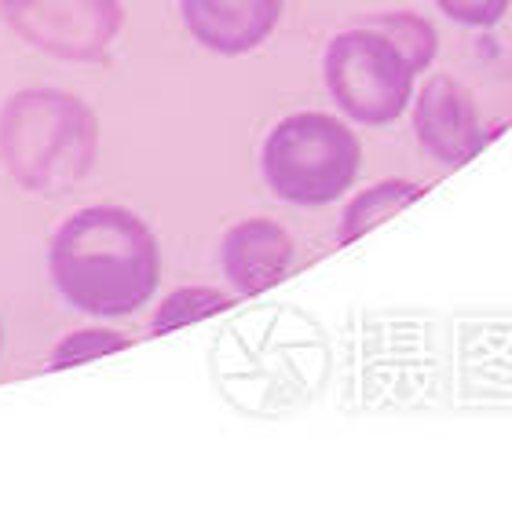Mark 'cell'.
Returning <instances> with one entry per match:
<instances>
[{
  "label": "cell",
  "instance_id": "6da1fadb",
  "mask_svg": "<svg viewBox=\"0 0 512 512\" xmlns=\"http://www.w3.org/2000/svg\"><path fill=\"white\" fill-rule=\"evenodd\" d=\"M48 271L70 308L96 319H125L158 289V238L136 213L92 205L55 231Z\"/></svg>",
  "mask_w": 512,
  "mask_h": 512
},
{
  "label": "cell",
  "instance_id": "7a4b0ae2",
  "mask_svg": "<svg viewBox=\"0 0 512 512\" xmlns=\"http://www.w3.org/2000/svg\"><path fill=\"white\" fill-rule=\"evenodd\" d=\"M99 154L96 114L70 92L26 88L0 107V161L26 191H66L92 172Z\"/></svg>",
  "mask_w": 512,
  "mask_h": 512
},
{
  "label": "cell",
  "instance_id": "3957f363",
  "mask_svg": "<svg viewBox=\"0 0 512 512\" xmlns=\"http://www.w3.org/2000/svg\"><path fill=\"white\" fill-rule=\"evenodd\" d=\"M363 147L344 121L304 110L278 121L264 139L260 169L267 187L289 205H330L359 176Z\"/></svg>",
  "mask_w": 512,
  "mask_h": 512
},
{
  "label": "cell",
  "instance_id": "277c9868",
  "mask_svg": "<svg viewBox=\"0 0 512 512\" xmlns=\"http://www.w3.org/2000/svg\"><path fill=\"white\" fill-rule=\"evenodd\" d=\"M322 74L333 103L363 125H388L410 107L414 66L374 26L337 33L326 48Z\"/></svg>",
  "mask_w": 512,
  "mask_h": 512
},
{
  "label": "cell",
  "instance_id": "5b68a950",
  "mask_svg": "<svg viewBox=\"0 0 512 512\" xmlns=\"http://www.w3.org/2000/svg\"><path fill=\"white\" fill-rule=\"evenodd\" d=\"M15 37L63 63H103L125 26L121 0H0Z\"/></svg>",
  "mask_w": 512,
  "mask_h": 512
},
{
  "label": "cell",
  "instance_id": "8992f818",
  "mask_svg": "<svg viewBox=\"0 0 512 512\" xmlns=\"http://www.w3.org/2000/svg\"><path fill=\"white\" fill-rule=\"evenodd\" d=\"M414 132L421 147L443 165H465L483 147V128L476 99L454 77H432L414 110Z\"/></svg>",
  "mask_w": 512,
  "mask_h": 512
},
{
  "label": "cell",
  "instance_id": "52a82bcc",
  "mask_svg": "<svg viewBox=\"0 0 512 512\" xmlns=\"http://www.w3.org/2000/svg\"><path fill=\"white\" fill-rule=\"evenodd\" d=\"M180 11L202 48L246 55L271 37L282 19V0H180Z\"/></svg>",
  "mask_w": 512,
  "mask_h": 512
},
{
  "label": "cell",
  "instance_id": "ba28073f",
  "mask_svg": "<svg viewBox=\"0 0 512 512\" xmlns=\"http://www.w3.org/2000/svg\"><path fill=\"white\" fill-rule=\"evenodd\" d=\"M224 275L238 293H264L278 286L293 267V238L275 224V220H246L231 227L220 246Z\"/></svg>",
  "mask_w": 512,
  "mask_h": 512
},
{
  "label": "cell",
  "instance_id": "9c48e42d",
  "mask_svg": "<svg viewBox=\"0 0 512 512\" xmlns=\"http://www.w3.org/2000/svg\"><path fill=\"white\" fill-rule=\"evenodd\" d=\"M421 194H425V187L410 180H384V183H377V187H370V191H363L348 209H344L341 242L348 246L355 238H363L366 231H374L377 224H384L388 216H395L399 209H406V205H414Z\"/></svg>",
  "mask_w": 512,
  "mask_h": 512
},
{
  "label": "cell",
  "instance_id": "30bf717a",
  "mask_svg": "<svg viewBox=\"0 0 512 512\" xmlns=\"http://www.w3.org/2000/svg\"><path fill=\"white\" fill-rule=\"evenodd\" d=\"M366 26H374V30H381L388 41L399 48V52L410 59V66L414 70H425L432 59H436V30L428 26L421 15H410V11H388V15H377V19H370Z\"/></svg>",
  "mask_w": 512,
  "mask_h": 512
},
{
  "label": "cell",
  "instance_id": "8fae6325",
  "mask_svg": "<svg viewBox=\"0 0 512 512\" xmlns=\"http://www.w3.org/2000/svg\"><path fill=\"white\" fill-rule=\"evenodd\" d=\"M235 300L220 293V289H209V286H187V289H176L165 304L158 308L154 315V333H169V330H180L187 322H198L205 315H216V311L231 308Z\"/></svg>",
  "mask_w": 512,
  "mask_h": 512
},
{
  "label": "cell",
  "instance_id": "7c38bea8",
  "mask_svg": "<svg viewBox=\"0 0 512 512\" xmlns=\"http://www.w3.org/2000/svg\"><path fill=\"white\" fill-rule=\"evenodd\" d=\"M128 348V337L125 333H114V330H81V333H70L63 344H55L52 352V370H66V366H77V363H88V359H99V355H110V352H121Z\"/></svg>",
  "mask_w": 512,
  "mask_h": 512
},
{
  "label": "cell",
  "instance_id": "4fadbf2b",
  "mask_svg": "<svg viewBox=\"0 0 512 512\" xmlns=\"http://www.w3.org/2000/svg\"><path fill=\"white\" fill-rule=\"evenodd\" d=\"M436 8L454 19L458 26H472V30H491L502 22L509 11V0H436Z\"/></svg>",
  "mask_w": 512,
  "mask_h": 512
},
{
  "label": "cell",
  "instance_id": "5bb4252c",
  "mask_svg": "<svg viewBox=\"0 0 512 512\" xmlns=\"http://www.w3.org/2000/svg\"><path fill=\"white\" fill-rule=\"evenodd\" d=\"M0 344H4V333H0Z\"/></svg>",
  "mask_w": 512,
  "mask_h": 512
}]
</instances>
